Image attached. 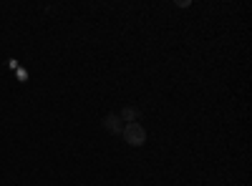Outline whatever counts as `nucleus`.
I'll list each match as a JSON object with an SVG mask.
<instances>
[{"label":"nucleus","instance_id":"1","mask_svg":"<svg viewBox=\"0 0 252 186\" xmlns=\"http://www.w3.org/2000/svg\"><path fill=\"white\" fill-rule=\"evenodd\" d=\"M121 136H124V141L129 143V146H144L146 143V131H144L141 123H126Z\"/></svg>","mask_w":252,"mask_h":186},{"label":"nucleus","instance_id":"2","mask_svg":"<svg viewBox=\"0 0 252 186\" xmlns=\"http://www.w3.org/2000/svg\"><path fill=\"white\" fill-rule=\"evenodd\" d=\"M103 129H106L109 133H114V136H119L124 131V123H121V118L116 113H109L106 118H103Z\"/></svg>","mask_w":252,"mask_h":186},{"label":"nucleus","instance_id":"3","mask_svg":"<svg viewBox=\"0 0 252 186\" xmlns=\"http://www.w3.org/2000/svg\"><path fill=\"white\" fill-rule=\"evenodd\" d=\"M119 118H121V121H129V123H136V118H139V108L126 106V108L119 113Z\"/></svg>","mask_w":252,"mask_h":186}]
</instances>
